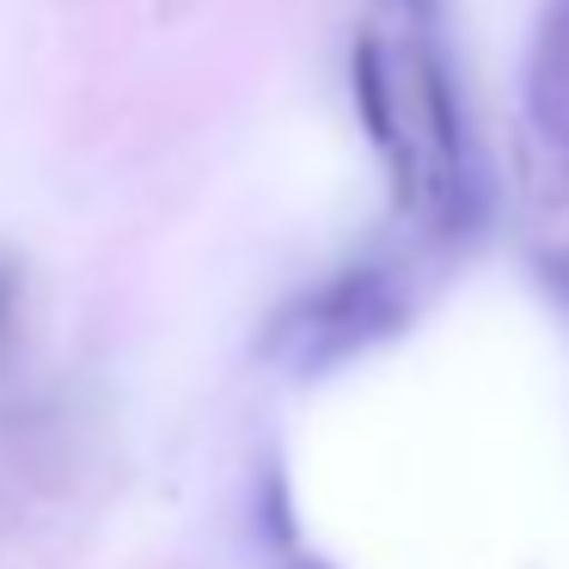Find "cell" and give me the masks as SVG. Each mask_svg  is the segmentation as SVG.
<instances>
[{
  "label": "cell",
  "mask_w": 569,
  "mask_h": 569,
  "mask_svg": "<svg viewBox=\"0 0 569 569\" xmlns=\"http://www.w3.org/2000/svg\"><path fill=\"white\" fill-rule=\"evenodd\" d=\"M545 282L569 300V258H563V251H557V258H545Z\"/></svg>",
  "instance_id": "8992f818"
},
{
  "label": "cell",
  "mask_w": 569,
  "mask_h": 569,
  "mask_svg": "<svg viewBox=\"0 0 569 569\" xmlns=\"http://www.w3.org/2000/svg\"><path fill=\"white\" fill-rule=\"evenodd\" d=\"M422 111H429V129H435V153H441L447 190H466L471 184L466 117H459V99H453V80H447L441 56H429V50H422Z\"/></svg>",
  "instance_id": "277c9868"
},
{
  "label": "cell",
  "mask_w": 569,
  "mask_h": 569,
  "mask_svg": "<svg viewBox=\"0 0 569 569\" xmlns=\"http://www.w3.org/2000/svg\"><path fill=\"white\" fill-rule=\"evenodd\" d=\"M258 532L276 545V551H295V496H288L282 466H270L258 478Z\"/></svg>",
  "instance_id": "5b68a950"
},
{
  "label": "cell",
  "mask_w": 569,
  "mask_h": 569,
  "mask_svg": "<svg viewBox=\"0 0 569 569\" xmlns=\"http://www.w3.org/2000/svg\"><path fill=\"white\" fill-rule=\"evenodd\" d=\"M527 92H532V117L545 123V136L569 141V0H551V13H545Z\"/></svg>",
  "instance_id": "3957f363"
},
{
  "label": "cell",
  "mask_w": 569,
  "mask_h": 569,
  "mask_svg": "<svg viewBox=\"0 0 569 569\" xmlns=\"http://www.w3.org/2000/svg\"><path fill=\"white\" fill-rule=\"evenodd\" d=\"M300 312H307V325H295V331L307 337L300 361H307V368H325V361H343L349 349H361L380 331H392L398 300H392V288H386L380 270H349V276H337V282H325L319 295H307Z\"/></svg>",
  "instance_id": "6da1fadb"
},
{
  "label": "cell",
  "mask_w": 569,
  "mask_h": 569,
  "mask_svg": "<svg viewBox=\"0 0 569 569\" xmlns=\"http://www.w3.org/2000/svg\"><path fill=\"white\" fill-rule=\"evenodd\" d=\"M349 92H356V117L368 129V141L398 166V197L410 202V153H405V129H398L392 74H386L380 38H356V50H349Z\"/></svg>",
  "instance_id": "7a4b0ae2"
},
{
  "label": "cell",
  "mask_w": 569,
  "mask_h": 569,
  "mask_svg": "<svg viewBox=\"0 0 569 569\" xmlns=\"http://www.w3.org/2000/svg\"><path fill=\"white\" fill-rule=\"evenodd\" d=\"M288 569H331V563H319V557H295Z\"/></svg>",
  "instance_id": "52a82bcc"
}]
</instances>
